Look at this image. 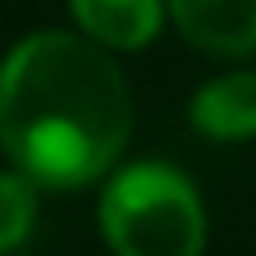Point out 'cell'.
<instances>
[{
	"label": "cell",
	"instance_id": "1",
	"mask_svg": "<svg viewBox=\"0 0 256 256\" xmlns=\"http://www.w3.org/2000/svg\"><path fill=\"white\" fill-rule=\"evenodd\" d=\"M128 86L100 43L34 34L0 62V147L38 185H86L128 142Z\"/></svg>",
	"mask_w": 256,
	"mask_h": 256
},
{
	"label": "cell",
	"instance_id": "2",
	"mask_svg": "<svg viewBox=\"0 0 256 256\" xmlns=\"http://www.w3.org/2000/svg\"><path fill=\"white\" fill-rule=\"evenodd\" d=\"M100 228L119 256H200L204 209L194 185L162 162H138L104 185Z\"/></svg>",
	"mask_w": 256,
	"mask_h": 256
},
{
	"label": "cell",
	"instance_id": "3",
	"mask_svg": "<svg viewBox=\"0 0 256 256\" xmlns=\"http://www.w3.org/2000/svg\"><path fill=\"white\" fill-rule=\"evenodd\" d=\"M171 14L180 34L204 52H256V0H171Z\"/></svg>",
	"mask_w": 256,
	"mask_h": 256
},
{
	"label": "cell",
	"instance_id": "4",
	"mask_svg": "<svg viewBox=\"0 0 256 256\" xmlns=\"http://www.w3.org/2000/svg\"><path fill=\"white\" fill-rule=\"evenodd\" d=\"M190 119L209 138H256V72H232L209 81L190 104Z\"/></svg>",
	"mask_w": 256,
	"mask_h": 256
},
{
	"label": "cell",
	"instance_id": "5",
	"mask_svg": "<svg viewBox=\"0 0 256 256\" xmlns=\"http://www.w3.org/2000/svg\"><path fill=\"white\" fill-rule=\"evenodd\" d=\"M72 10L100 48H142L162 28V0H72Z\"/></svg>",
	"mask_w": 256,
	"mask_h": 256
},
{
	"label": "cell",
	"instance_id": "6",
	"mask_svg": "<svg viewBox=\"0 0 256 256\" xmlns=\"http://www.w3.org/2000/svg\"><path fill=\"white\" fill-rule=\"evenodd\" d=\"M34 228V185L28 176H0V252L19 247Z\"/></svg>",
	"mask_w": 256,
	"mask_h": 256
}]
</instances>
